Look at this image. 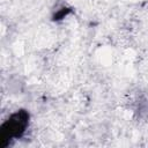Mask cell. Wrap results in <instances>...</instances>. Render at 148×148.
I'll list each match as a JSON object with an SVG mask.
<instances>
[{
	"label": "cell",
	"instance_id": "obj_1",
	"mask_svg": "<svg viewBox=\"0 0 148 148\" xmlns=\"http://www.w3.org/2000/svg\"><path fill=\"white\" fill-rule=\"evenodd\" d=\"M30 125V113L25 109H18L0 125V148L8 147L13 141L21 139Z\"/></svg>",
	"mask_w": 148,
	"mask_h": 148
},
{
	"label": "cell",
	"instance_id": "obj_2",
	"mask_svg": "<svg viewBox=\"0 0 148 148\" xmlns=\"http://www.w3.org/2000/svg\"><path fill=\"white\" fill-rule=\"evenodd\" d=\"M71 12H72L71 8L62 6L61 8L57 9V10L53 13V15H52V20H53V21H61V20H64L65 17H67V15H68Z\"/></svg>",
	"mask_w": 148,
	"mask_h": 148
}]
</instances>
